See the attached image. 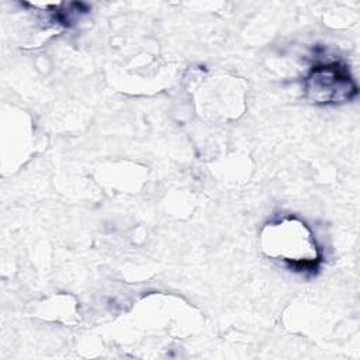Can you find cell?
I'll return each instance as SVG.
<instances>
[{"instance_id":"obj_1","label":"cell","mask_w":360,"mask_h":360,"mask_svg":"<svg viewBox=\"0 0 360 360\" xmlns=\"http://www.w3.org/2000/svg\"><path fill=\"white\" fill-rule=\"evenodd\" d=\"M262 243L267 256L281 260L297 273L315 274L322 262V253L312 231L292 215L266 224Z\"/></svg>"},{"instance_id":"obj_2","label":"cell","mask_w":360,"mask_h":360,"mask_svg":"<svg viewBox=\"0 0 360 360\" xmlns=\"http://www.w3.org/2000/svg\"><path fill=\"white\" fill-rule=\"evenodd\" d=\"M304 90L311 103L329 105L350 101L357 96L359 87L345 63L330 60L311 68L304 80Z\"/></svg>"}]
</instances>
